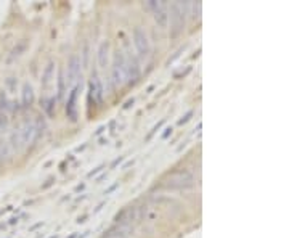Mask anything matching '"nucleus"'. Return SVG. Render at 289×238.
<instances>
[{
  "label": "nucleus",
  "mask_w": 289,
  "mask_h": 238,
  "mask_svg": "<svg viewBox=\"0 0 289 238\" xmlns=\"http://www.w3.org/2000/svg\"><path fill=\"white\" fill-rule=\"evenodd\" d=\"M190 8V3L185 2H173L170 5V23H172V37H177L178 34L183 32L185 23H187V11Z\"/></svg>",
  "instance_id": "nucleus-1"
},
{
  "label": "nucleus",
  "mask_w": 289,
  "mask_h": 238,
  "mask_svg": "<svg viewBox=\"0 0 289 238\" xmlns=\"http://www.w3.org/2000/svg\"><path fill=\"white\" fill-rule=\"evenodd\" d=\"M194 177L192 172L188 171H175L169 174V177L164 181V187L169 190H182V188H190L193 187Z\"/></svg>",
  "instance_id": "nucleus-2"
},
{
  "label": "nucleus",
  "mask_w": 289,
  "mask_h": 238,
  "mask_svg": "<svg viewBox=\"0 0 289 238\" xmlns=\"http://www.w3.org/2000/svg\"><path fill=\"white\" fill-rule=\"evenodd\" d=\"M144 7L153 11L156 25H158L161 29H166L167 27V25H169V10H167V5L164 2H158V0H149V2L144 3Z\"/></svg>",
  "instance_id": "nucleus-3"
},
{
  "label": "nucleus",
  "mask_w": 289,
  "mask_h": 238,
  "mask_svg": "<svg viewBox=\"0 0 289 238\" xmlns=\"http://www.w3.org/2000/svg\"><path fill=\"white\" fill-rule=\"evenodd\" d=\"M113 80L116 85H124L127 82V69H125V58L122 52H116L114 63H113Z\"/></svg>",
  "instance_id": "nucleus-4"
},
{
  "label": "nucleus",
  "mask_w": 289,
  "mask_h": 238,
  "mask_svg": "<svg viewBox=\"0 0 289 238\" xmlns=\"http://www.w3.org/2000/svg\"><path fill=\"white\" fill-rule=\"evenodd\" d=\"M134 45L140 58H146L149 55V40H148L146 32H144L140 26H137L134 29Z\"/></svg>",
  "instance_id": "nucleus-5"
},
{
  "label": "nucleus",
  "mask_w": 289,
  "mask_h": 238,
  "mask_svg": "<svg viewBox=\"0 0 289 238\" xmlns=\"http://www.w3.org/2000/svg\"><path fill=\"white\" fill-rule=\"evenodd\" d=\"M79 76H80V58L77 55H72L68 63V79H66L68 85L69 87L76 85Z\"/></svg>",
  "instance_id": "nucleus-6"
},
{
  "label": "nucleus",
  "mask_w": 289,
  "mask_h": 238,
  "mask_svg": "<svg viewBox=\"0 0 289 238\" xmlns=\"http://www.w3.org/2000/svg\"><path fill=\"white\" fill-rule=\"evenodd\" d=\"M125 69H127V82L130 85H135L138 80H140V66H138V61L135 58H130L129 61H125Z\"/></svg>",
  "instance_id": "nucleus-7"
},
{
  "label": "nucleus",
  "mask_w": 289,
  "mask_h": 238,
  "mask_svg": "<svg viewBox=\"0 0 289 238\" xmlns=\"http://www.w3.org/2000/svg\"><path fill=\"white\" fill-rule=\"evenodd\" d=\"M77 92H79V87H72L71 90V95L68 98V105H66V116L71 121H76L77 119V106H76V98H77Z\"/></svg>",
  "instance_id": "nucleus-8"
},
{
  "label": "nucleus",
  "mask_w": 289,
  "mask_h": 238,
  "mask_svg": "<svg viewBox=\"0 0 289 238\" xmlns=\"http://www.w3.org/2000/svg\"><path fill=\"white\" fill-rule=\"evenodd\" d=\"M20 138L23 145H27L36 140V124L27 121V123L23 126V129H20Z\"/></svg>",
  "instance_id": "nucleus-9"
},
{
  "label": "nucleus",
  "mask_w": 289,
  "mask_h": 238,
  "mask_svg": "<svg viewBox=\"0 0 289 238\" xmlns=\"http://www.w3.org/2000/svg\"><path fill=\"white\" fill-rule=\"evenodd\" d=\"M134 219H135V208L134 206L124 208V210L114 217V220L118 224H127V222H130V220H134Z\"/></svg>",
  "instance_id": "nucleus-10"
},
{
  "label": "nucleus",
  "mask_w": 289,
  "mask_h": 238,
  "mask_svg": "<svg viewBox=\"0 0 289 238\" xmlns=\"http://www.w3.org/2000/svg\"><path fill=\"white\" fill-rule=\"evenodd\" d=\"M90 95H94L98 103L103 102V85L96 76H94V79L90 80Z\"/></svg>",
  "instance_id": "nucleus-11"
},
{
  "label": "nucleus",
  "mask_w": 289,
  "mask_h": 238,
  "mask_svg": "<svg viewBox=\"0 0 289 238\" xmlns=\"http://www.w3.org/2000/svg\"><path fill=\"white\" fill-rule=\"evenodd\" d=\"M34 103V90H32V85L29 82H24L23 85V106L29 108Z\"/></svg>",
  "instance_id": "nucleus-12"
},
{
  "label": "nucleus",
  "mask_w": 289,
  "mask_h": 238,
  "mask_svg": "<svg viewBox=\"0 0 289 238\" xmlns=\"http://www.w3.org/2000/svg\"><path fill=\"white\" fill-rule=\"evenodd\" d=\"M108 53H109V42L105 40L98 47V63H100L101 68H105L108 65Z\"/></svg>",
  "instance_id": "nucleus-13"
},
{
  "label": "nucleus",
  "mask_w": 289,
  "mask_h": 238,
  "mask_svg": "<svg viewBox=\"0 0 289 238\" xmlns=\"http://www.w3.org/2000/svg\"><path fill=\"white\" fill-rule=\"evenodd\" d=\"M65 73H63V69H60V74H58V100H63V97H65Z\"/></svg>",
  "instance_id": "nucleus-14"
},
{
  "label": "nucleus",
  "mask_w": 289,
  "mask_h": 238,
  "mask_svg": "<svg viewBox=\"0 0 289 238\" xmlns=\"http://www.w3.org/2000/svg\"><path fill=\"white\" fill-rule=\"evenodd\" d=\"M51 78H53V61H50L47 68H45V73H44V79H42V85L44 87H48Z\"/></svg>",
  "instance_id": "nucleus-15"
},
{
  "label": "nucleus",
  "mask_w": 289,
  "mask_h": 238,
  "mask_svg": "<svg viewBox=\"0 0 289 238\" xmlns=\"http://www.w3.org/2000/svg\"><path fill=\"white\" fill-rule=\"evenodd\" d=\"M190 7L193 8V16L199 18V11H201V2H190Z\"/></svg>",
  "instance_id": "nucleus-16"
},
{
  "label": "nucleus",
  "mask_w": 289,
  "mask_h": 238,
  "mask_svg": "<svg viewBox=\"0 0 289 238\" xmlns=\"http://www.w3.org/2000/svg\"><path fill=\"white\" fill-rule=\"evenodd\" d=\"M193 114H194V111H193V109H190V111H188L187 114H185L183 118L178 119V126H183V124H187L188 121L192 119V116H193Z\"/></svg>",
  "instance_id": "nucleus-17"
},
{
  "label": "nucleus",
  "mask_w": 289,
  "mask_h": 238,
  "mask_svg": "<svg viewBox=\"0 0 289 238\" xmlns=\"http://www.w3.org/2000/svg\"><path fill=\"white\" fill-rule=\"evenodd\" d=\"M7 103H8L7 97H5L3 92H0V111H2V109H7V108H8Z\"/></svg>",
  "instance_id": "nucleus-18"
},
{
  "label": "nucleus",
  "mask_w": 289,
  "mask_h": 238,
  "mask_svg": "<svg viewBox=\"0 0 289 238\" xmlns=\"http://www.w3.org/2000/svg\"><path fill=\"white\" fill-rule=\"evenodd\" d=\"M163 124H164V119H163V121H159V123H158V124H156V126L153 127V131H151V132H149V133H148V137H146V140H149V138H151V137L154 135V133H156V132H158V131L161 129V126H163Z\"/></svg>",
  "instance_id": "nucleus-19"
},
{
  "label": "nucleus",
  "mask_w": 289,
  "mask_h": 238,
  "mask_svg": "<svg viewBox=\"0 0 289 238\" xmlns=\"http://www.w3.org/2000/svg\"><path fill=\"white\" fill-rule=\"evenodd\" d=\"M124 234L120 230H109L108 234L103 235V238H113V237H122Z\"/></svg>",
  "instance_id": "nucleus-20"
},
{
  "label": "nucleus",
  "mask_w": 289,
  "mask_h": 238,
  "mask_svg": "<svg viewBox=\"0 0 289 238\" xmlns=\"http://www.w3.org/2000/svg\"><path fill=\"white\" fill-rule=\"evenodd\" d=\"M24 49H26V44H24V42H23V44L20 45V47H18V49H15L13 52H11V58H15V56H20V55H21V52H23V50H24Z\"/></svg>",
  "instance_id": "nucleus-21"
},
{
  "label": "nucleus",
  "mask_w": 289,
  "mask_h": 238,
  "mask_svg": "<svg viewBox=\"0 0 289 238\" xmlns=\"http://www.w3.org/2000/svg\"><path fill=\"white\" fill-rule=\"evenodd\" d=\"M56 100H55V97L53 98H50V102H48V105L45 106V109H47V113L48 114H53V103H55Z\"/></svg>",
  "instance_id": "nucleus-22"
},
{
  "label": "nucleus",
  "mask_w": 289,
  "mask_h": 238,
  "mask_svg": "<svg viewBox=\"0 0 289 238\" xmlns=\"http://www.w3.org/2000/svg\"><path fill=\"white\" fill-rule=\"evenodd\" d=\"M103 169H105V164H100V166H98V167H95V169H94V171H90V172H89V177H94V176H95V174H98V172H101Z\"/></svg>",
  "instance_id": "nucleus-23"
},
{
  "label": "nucleus",
  "mask_w": 289,
  "mask_h": 238,
  "mask_svg": "<svg viewBox=\"0 0 289 238\" xmlns=\"http://www.w3.org/2000/svg\"><path fill=\"white\" fill-rule=\"evenodd\" d=\"M5 124H7V116L3 111H0V127H3Z\"/></svg>",
  "instance_id": "nucleus-24"
},
{
  "label": "nucleus",
  "mask_w": 289,
  "mask_h": 238,
  "mask_svg": "<svg viewBox=\"0 0 289 238\" xmlns=\"http://www.w3.org/2000/svg\"><path fill=\"white\" fill-rule=\"evenodd\" d=\"M122 161H124V156H119V158H116V159H114V161L111 162V169H114V167L118 166L119 162H122Z\"/></svg>",
  "instance_id": "nucleus-25"
},
{
  "label": "nucleus",
  "mask_w": 289,
  "mask_h": 238,
  "mask_svg": "<svg viewBox=\"0 0 289 238\" xmlns=\"http://www.w3.org/2000/svg\"><path fill=\"white\" fill-rule=\"evenodd\" d=\"M118 187H119V184H114V185H111V187H109V188H108V190L105 191V195H109V193H111L113 190H116V188H118Z\"/></svg>",
  "instance_id": "nucleus-26"
},
{
  "label": "nucleus",
  "mask_w": 289,
  "mask_h": 238,
  "mask_svg": "<svg viewBox=\"0 0 289 238\" xmlns=\"http://www.w3.org/2000/svg\"><path fill=\"white\" fill-rule=\"evenodd\" d=\"M169 135H172V127H167V129H166V132L163 133V138H167V137H169Z\"/></svg>",
  "instance_id": "nucleus-27"
},
{
  "label": "nucleus",
  "mask_w": 289,
  "mask_h": 238,
  "mask_svg": "<svg viewBox=\"0 0 289 238\" xmlns=\"http://www.w3.org/2000/svg\"><path fill=\"white\" fill-rule=\"evenodd\" d=\"M134 102H135V100H134V98H130V100H127V102H125V105H124V109H127V108H130L132 105H134Z\"/></svg>",
  "instance_id": "nucleus-28"
},
{
  "label": "nucleus",
  "mask_w": 289,
  "mask_h": 238,
  "mask_svg": "<svg viewBox=\"0 0 289 238\" xmlns=\"http://www.w3.org/2000/svg\"><path fill=\"white\" fill-rule=\"evenodd\" d=\"M16 222H18V217H11L8 224H10V225H15Z\"/></svg>",
  "instance_id": "nucleus-29"
},
{
  "label": "nucleus",
  "mask_w": 289,
  "mask_h": 238,
  "mask_svg": "<svg viewBox=\"0 0 289 238\" xmlns=\"http://www.w3.org/2000/svg\"><path fill=\"white\" fill-rule=\"evenodd\" d=\"M105 129H106L105 126H100V127H98V131H96V135H100V133H101L103 131H105Z\"/></svg>",
  "instance_id": "nucleus-30"
},
{
  "label": "nucleus",
  "mask_w": 289,
  "mask_h": 238,
  "mask_svg": "<svg viewBox=\"0 0 289 238\" xmlns=\"http://www.w3.org/2000/svg\"><path fill=\"white\" fill-rule=\"evenodd\" d=\"M103 206H105V203H100V205L96 206V210H95L94 212H98V211H101V208H103Z\"/></svg>",
  "instance_id": "nucleus-31"
},
{
  "label": "nucleus",
  "mask_w": 289,
  "mask_h": 238,
  "mask_svg": "<svg viewBox=\"0 0 289 238\" xmlns=\"http://www.w3.org/2000/svg\"><path fill=\"white\" fill-rule=\"evenodd\" d=\"M84 187H85V184H80V185H77V187H76V190L80 191V190H84Z\"/></svg>",
  "instance_id": "nucleus-32"
},
{
  "label": "nucleus",
  "mask_w": 289,
  "mask_h": 238,
  "mask_svg": "<svg viewBox=\"0 0 289 238\" xmlns=\"http://www.w3.org/2000/svg\"><path fill=\"white\" fill-rule=\"evenodd\" d=\"M89 234H90V232H89V230H87V232H84V234H82V235H79V238H85V237H89Z\"/></svg>",
  "instance_id": "nucleus-33"
},
{
  "label": "nucleus",
  "mask_w": 289,
  "mask_h": 238,
  "mask_svg": "<svg viewBox=\"0 0 289 238\" xmlns=\"http://www.w3.org/2000/svg\"><path fill=\"white\" fill-rule=\"evenodd\" d=\"M40 225H44V222H39V224H36V225H34V227H32L31 230H36V229H39Z\"/></svg>",
  "instance_id": "nucleus-34"
},
{
  "label": "nucleus",
  "mask_w": 289,
  "mask_h": 238,
  "mask_svg": "<svg viewBox=\"0 0 289 238\" xmlns=\"http://www.w3.org/2000/svg\"><path fill=\"white\" fill-rule=\"evenodd\" d=\"M68 238H76V234H72L71 237H68Z\"/></svg>",
  "instance_id": "nucleus-35"
},
{
  "label": "nucleus",
  "mask_w": 289,
  "mask_h": 238,
  "mask_svg": "<svg viewBox=\"0 0 289 238\" xmlns=\"http://www.w3.org/2000/svg\"><path fill=\"white\" fill-rule=\"evenodd\" d=\"M48 238H58V235H51V237H48Z\"/></svg>",
  "instance_id": "nucleus-36"
}]
</instances>
